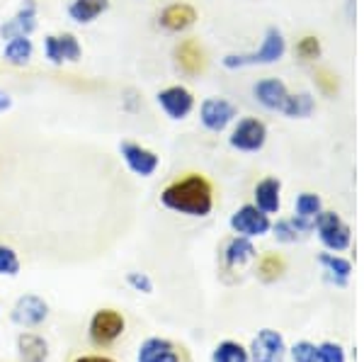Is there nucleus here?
<instances>
[{
  "mask_svg": "<svg viewBox=\"0 0 364 362\" xmlns=\"http://www.w3.org/2000/svg\"><path fill=\"white\" fill-rule=\"evenodd\" d=\"M161 204L182 217L204 219L214 212V185L202 173H187L161 190Z\"/></svg>",
  "mask_w": 364,
  "mask_h": 362,
  "instance_id": "nucleus-1",
  "label": "nucleus"
},
{
  "mask_svg": "<svg viewBox=\"0 0 364 362\" xmlns=\"http://www.w3.org/2000/svg\"><path fill=\"white\" fill-rule=\"evenodd\" d=\"M287 54V39L279 27H267L265 37L260 42V49L248 51V54H226L221 58V66L228 71H238V68L250 66H272V63L282 61Z\"/></svg>",
  "mask_w": 364,
  "mask_h": 362,
  "instance_id": "nucleus-2",
  "label": "nucleus"
},
{
  "mask_svg": "<svg viewBox=\"0 0 364 362\" xmlns=\"http://www.w3.org/2000/svg\"><path fill=\"white\" fill-rule=\"evenodd\" d=\"M127 331V319L119 309L114 307H102L87 321V338L95 348H109L124 336Z\"/></svg>",
  "mask_w": 364,
  "mask_h": 362,
  "instance_id": "nucleus-3",
  "label": "nucleus"
},
{
  "mask_svg": "<svg viewBox=\"0 0 364 362\" xmlns=\"http://www.w3.org/2000/svg\"><path fill=\"white\" fill-rule=\"evenodd\" d=\"M42 51L46 63H51L56 68L66 66V63H80V58H83V44H80V39L73 32L46 34Z\"/></svg>",
  "mask_w": 364,
  "mask_h": 362,
  "instance_id": "nucleus-4",
  "label": "nucleus"
},
{
  "mask_svg": "<svg viewBox=\"0 0 364 362\" xmlns=\"http://www.w3.org/2000/svg\"><path fill=\"white\" fill-rule=\"evenodd\" d=\"M267 144V124L257 117H243L228 134V146L243 154H255Z\"/></svg>",
  "mask_w": 364,
  "mask_h": 362,
  "instance_id": "nucleus-5",
  "label": "nucleus"
},
{
  "mask_svg": "<svg viewBox=\"0 0 364 362\" xmlns=\"http://www.w3.org/2000/svg\"><path fill=\"white\" fill-rule=\"evenodd\" d=\"M51 309H49V302L39 294H22L20 299L15 302L13 309H10V321L15 326H20L22 331H34L49 319Z\"/></svg>",
  "mask_w": 364,
  "mask_h": 362,
  "instance_id": "nucleus-6",
  "label": "nucleus"
},
{
  "mask_svg": "<svg viewBox=\"0 0 364 362\" xmlns=\"http://www.w3.org/2000/svg\"><path fill=\"white\" fill-rule=\"evenodd\" d=\"M119 156L129 171L139 175V178H154L158 168H161V156L154 149H149V146L139 142H132V139L119 142Z\"/></svg>",
  "mask_w": 364,
  "mask_h": 362,
  "instance_id": "nucleus-7",
  "label": "nucleus"
},
{
  "mask_svg": "<svg viewBox=\"0 0 364 362\" xmlns=\"http://www.w3.org/2000/svg\"><path fill=\"white\" fill-rule=\"evenodd\" d=\"M156 102L163 110V115L173 122H182L195 112V92L180 83L166 85L163 90H158Z\"/></svg>",
  "mask_w": 364,
  "mask_h": 362,
  "instance_id": "nucleus-8",
  "label": "nucleus"
},
{
  "mask_svg": "<svg viewBox=\"0 0 364 362\" xmlns=\"http://www.w3.org/2000/svg\"><path fill=\"white\" fill-rule=\"evenodd\" d=\"M39 27V3L37 0H22L13 17L0 25V39L8 42L15 37H32Z\"/></svg>",
  "mask_w": 364,
  "mask_h": 362,
  "instance_id": "nucleus-9",
  "label": "nucleus"
},
{
  "mask_svg": "<svg viewBox=\"0 0 364 362\" xmlns=\"http://www.w3.org/2000/svg\"><path fill=\"white\" fill-rule=\"evenodd\" d=\"M238 107L226 97H207L199 105V122L207 132L221 134L236 122Z\"/></svg>",
  "mask_w": 364,
  "mask_h": 362,
  "instance_id": "nucleus-10",
  "label": "nucleus"
},
{
  "mask_svg": "<svg viewBox=\"0 0 364 362\" xmlns=\"http://www.w3.org/2000/svg\"><path fill=\"white\" fill-rule=\"evenodd\" d=\"M314 229H316V233H318L321 243L328 250H336V253H340V250L350 248L352 231H350V226L340 219V214L326 212V209H323V212L318 214V219H316Z\"/></svg>",
  "mask_w": 364,
  "mask_h": 362,
  "instance_id": "nucleus-11",
  "label": "nucleus"
},
{
  "mask_svg": "<svg viewBox=\"0 0 364 362\" xmlns=\"http://www.w3.org/2000/svg\"><path fill=\"white\" fill-rule=\"evenodd\" d=\"M231 229L236 236H243V238H260L269 233L272 229V219L269 214H265L262 209H257L255 204H243L238 207L236 212L231 214Z\"/></svg>",
  "mask_w": 364,
  "mask_h": 362,
  "instance_id": "nucleus-12",
  "label": "nucleus"
},
{
  "mask_svg": "<svg viewBox=\"0 0 364 362\" xmlns=\"http://www.w3.org/2000/svg\"><path fill=\"white\" fill-rule=\"evenodd\" d=\"M173 58H175V66L180 68V73L190 75V78H197L207 71L209 66V56H207V49L202 46V42L195 37H187V39H180L173 49Z\"/></svg>",
  "mask_w": 364,
  "mask_h": 362,
  "instance_id": "nucleus-13",
  "label": "nucleus"
},
{
  "mask_svg": "<svg viewBox=\"0 0 364 362\" xmlns=\"http://www.w3.org/2000/svg\"><path fill=\"white\" fill-rule=\"evenodd\" d=\"M287 353H289V348L284 343V336L274 329L257 331L248 348L250 362H287Z\"/></svg>",
  "mask_w": 364,
  "mask_h": 362,
  "instance_id": "nucleus-14",
  "label": "nucleus"
},
{
  "mask_svg": "<svg viewBox=\"0 0 364 362\" xmlns=\"http://www.w3.org/2000/svg\"><path fill=\"white\" fill-rule=\"evenodd\" d=\"M197 20H199L197 8L192 3H185V0H180V3H170L161 10V13H158V27L168 34L190 32V29L197 25Z\"/></svg>",
  "mask_w": 364,
  "mask_h": 362,
  "instance_id": "nucleus-15",
  "label": "nucleus"
},
{
  "mask_svg": "<svg viewBox=\"0 0 364 362\" xmlns=\"http://www.w3.org/2000/svg\"><path fill=\"white\" fill-rule=\"evenodd\" d=\"M136 362H182V348L170 338L151 336L139 346Z\"/></svg>",
  "mask_w": 364,
  "mask_h": 362,
  "instance_id": "nucleus-16",
  "label": "nucleus"
},
{
  "mask_svg": "<svg viewBox=\"0 0 364 362\" xmlns=\"http://www.w3.org/2000/svg\"><path fill=\"white\" fill-rule=\"evenodd\" d=\"M15 350L20 362H49V341L34 331H20L15 338Z\"/></svg>",
  "mask_w": 364,
  "mask_h": 362,
  "instance_id": "nucleus-17",
  "label": "nucleus"
},
{
  "mask_svg": "<svg viewBox=\"0 0 364 362\" xmlns=\"http://www.w3.org/2000/svg\"><path fill=\"white\" fill-rule=\"evenodd\" d=\"M109 8H112V0H70L66 5V15L73 25L87 27L100 20Z\"/></svg>",
  "mask_w": 364,
  "mask_h": 362,
  "instance_id": "nucleus-18",
  "label": "nucleus"
},
{
  "mask_svg": "<svg viewBox=\"0 0 364 362\" xmlns=\"http://www.w3.org/2000/svg\"><path fill=\"white\" fill-rule=\"evenodd\" d=\"M323 212V200L316 192H301L294 202V224L301 229L304 233L314 231L316 219Z\"/></svg>",
  "mask_w": 364,
  "mask_h": 362,
  "instance_id": "nucleus-19",
  "label": "nucleus"
},
{
  "mask_svg": "<svg viewBox=\"0 0 364 362\" xmlns=\"http://www.w3.org/2000/svg\"><path fill=\"white\" fill-rule=\"evenodd\" d=\"M252 95H255V100L260 102L265 110H277L279 112L282 105H284V100H287V95H289V90H287L284 80L262 78L252 85Z\"/></svg>",
  "mask_w": 364,
  "mask_h": 362,
  "instance_id": "nucleus-20",
  "label": "nucleus"
},
{
  "mask_svg": "<svg viewBox=\"0 0 364 362\" xmlns=\"http://www.w3.org/2000/svg\"><path fill=\"white\" fill-rule=\"evenodd\" d=\"M252 197H255V207L262 209L265 214H277L282 209V183L279 178H272V175H267V178H262L260 183L255 185V192H252Z\"/></svg>",
  "mask_w": 364,
  "mask_h": 362,
  "instance_id": "nucleus-21",
  "label": "nucleus"
},
{
  "mask_svg": "<svg viewBox=\"0 0 364 362\" xmlns=\"http://www.w3.org/2000/svg\"><path fill=\"white\" fill-rule=\"evenodd\" d=\"M255 258H257V250H255V246H252V238L233 236L224 248L226 270H240V267H245Z\"/></svg>",
  "mask_w": 364,
  "mask_h": 362,
  "instance_id": "nucleus-22",
  "label": "nucleus"
},
{
  "mask_svg": "<svg viewBox=\"0 0 364 362\" xmlns=\"http://www.w3.org/2000/svg\"><path fill=\"white\" fill-rule=\"evenodd\" d=\"M34 58V42L32 37H15L3 42V61L13 68H25Z\"/></svg>",
  "mask_w": 364,
  "mask_h": 362,
  "instance_id": "nucleus-23",
  "label": "nucleus"
},
{
  "mask_svg": "<svg viewBox=\"0 0 364 362\" xmlns=\"http://www.w3.org/2000/svg\"><path fill=\"white\" fill-rule=\"evenodd\" d=\"M314 110H316V100L311 92H289L279 112L289 117V119H306V117L314 115Z\"/></svg>",
  "mask_w": 364,
  "mask_h": 362,
  "instance_id": "nucleus-24",
  "label": "nucleus"
},
{
  "mask_svg": "<svg viewBox=\"0 0 364 362\" xmlns=\"http://www.w3.org/2000/svg\"><path fill=\"white\" fill-rule=\"evenodd\" d=\"M287 272V262L277 253H265L257 260V280L265 284H272Z\"/></svg>",
  "mask_w": 364,
  "mask_h": 362,
  "instance_id": "nucleus-25",
  "label": "nucleus"
},
{
  "mask_svg": "<svg viewBox=\"0 0 364 362\" xmlns=\"http://www.w3.org/2000/svg\"><path fill=\"white\" fill-rule=\"evenodd\" d=\"M211 362H250L248 348L238 341H221L211 350Z\"/></svg>",
  "mask_w": 364,
  "mask_h": 362,
  "instance_id": "nucleus-26",
  "label": "nucleus"
},
{
  "mask_svg": "<svg viewBox=\"0 0 364 362\" xmlns=\"http://www.w3.org/2000/svg\"><path fill=\"white\" fill-rule=\"evenodd\" d=\"M318 262L323 265V270L328 272V277H333L338 284H345L352 272V262L340 258V255L336 253H321L318 255Z\"/></svg>",
  "mask_w": 364,
  "mask_h": 362,
  "instance_id": "nucleus-27",
  "label": "nucleus"
},
{
  "mask_svg": "<svg viewBox=\"0 0 364 362\" xmlns=\"http://www.w3.org/2000/svg\"><path fill=\"white\" fill-rule=\"evenodd\" d=\"M22 270L20 253L8 246V243H0V277H17Z\"/></svg>",
  "mask_w": 364,
  "mask_h": 362,
  "instance_id": "nucleus-28",
  "label": "nucleus"
},
{
  "mask_svg": "<svg viewBox=\"0 0 364 362\" xmlns=\"http://www.w3.org/2000/svg\"><path fill=\"white\" fill-rule=\"evenodd\" d=\"M294 54L299 56V61H304V63L316 61V58H321V54H323L321 39L316 37V34H304L294 46Z\"/></svg>",
  "mask_w": 364,
  "mask_h": 362,
  "instance_id": "nucleus-29",
  "label": "nucleus"
},
{
  "mask_svg": "<svg viewBox=\"0 0 364 362\" xmlns=\"http://www.w3.org/2000/svg\"><path fill=\"white\" fill-rule=\"evenodd\" d=\"M269 231L274 233V238H277L279 243H296L299 238L304 236V231L294 224V219H279L277 224H272Z\"/></svg>",
  "mask_w": 364,
  "mask_h": 362,
  "instance_id": "nucleus-30",
  "label": "nucleus"
},
{
  "mask_svg": "<svg viewBox=\"0 0 364 362\" xmlns=\"http://www.w3.org/2000/svg\"><path fill=\"white\" fill-rule=\"evenodd\" d=\"M127 284L132 287L134 292H139V294H154L156 284H154V277L149 275V272H141V270H129L127 272Z\"/></svg>",
  "mask_w": 364,
  "mask_h": 362,
  "instance_id": "nucleus-31",
  "label": "nucleus"
},
{
  "mask_svg": "<svg viewBox=\"0 0 364 362\" xmlns=\"http://www.w3.org/2000/svg\"><path fill=\"white\" fill-rule=\"evenodd\" d=\"M316 85H318V90L326 97H333V95H338V90H340V78H338V73L328 71V68H318V71H316Z\"/></svg>",
  "mask_w": 364,
  "mask_h": 362,
  "instance_id": "nucleus-32",
  "label": "nucleus"
},
{
  "mask_svg": "<svg viewBox=\"0 0 364 362\" xmlns=\"http://www.w3.org/2000/svg\"><path fill=\"white\" fill-rule=\"evenodd\" d=\"M289 355L294 362H318V346L311 341H299L289 348Z\"/></svg>",
  "mask_w": 364,
  "mask_h": 362,
  "instance_id": "nucleus-33",
  "label": "nucleus"
},
{
  "mask_svg": "<svg viewBox=\"0 0 364 362\" xmlns=\"http://www.w3.org/2000/svg\"><path fill=\"white\" fill-rule=\"evenodd\" d=\"M318 362H345V350L340 343L326 341L318 346Z\"/></svg>",
  "mask_w": 364,
  "mask_h": 362,
  "instance_id": "nucleus-34",
  "label": "nucleus"
},
{
  "mask_svg": "<svg viewBox=\"0 0 364 362\" xmlns=\"http://www.w3.org/2000/svg\"><path fill=\"white\" fill-rule=\"evenodd\" d=\"M122 110L129 115H136L141 110V95L134 87H127V90L122 92Z\"/></svg>",
  "mask_w": 364,
  "mask_h": 362,
  "instance_id": "nucleus-35",
  "label": "nucleus"
},
{
  "mask_svg": "<svg viewBox=\"0 0 364 362\" xmlns=\"http://www.w3.org/2000/svg\"><path fill=\"white\" fill-rule=\"evenodd\" d=\"M10 110H13V95H10L8 90H3V87H0V115L10 112Z\"/></svg>",
  "mask_w": 364,
  "mask_h": 362,
  "instance_id": "nucleus-36",
  "label": "nucleus"
},
{
  "mask_svg": "<svg viewBox=\"0 0 364 362\" xmlns=\"http://www.w3.org/2000/svg\"><path fill=\"white\" fill-rule=\"evenodd\" d=\"M73 362H117V360L109 358V355H80Z\"/></svg>",
  "mask_w": 364,
  "mask_h": 362,
  "instance_id": "nucleus-37",
  "label": "nucleus"
},
{
  "mask_svg": "<svg viewBox=\"0 0 364 362\" xmlns=\"http://www.w3.org/2000/svg\"><path fill=\"white\" fill-rule=\"evenodd\" d=\"M0 314H3V309H0Z\"/></svg>",
  "mask_w": 364,
  "mask_h": 362,
  "instance_id": "nucleus-38",
  "label": "nucleus"
}]
</instances>
